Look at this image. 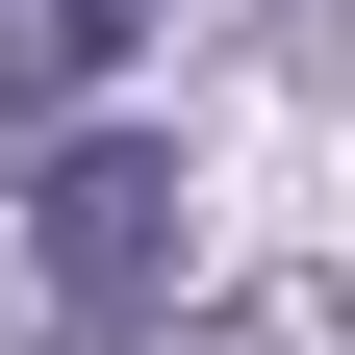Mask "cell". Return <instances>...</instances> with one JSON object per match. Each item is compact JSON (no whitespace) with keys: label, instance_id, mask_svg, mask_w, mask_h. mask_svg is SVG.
<instances>
[{"label":"cell","instance_id":"cell-1","mask_svg":"<svg viewBox=\"0 0 355 355\" xmlns=\"http://www.w3.org/2000/svg\"><path fill=\"white\" fill-rule=\"evenodd\" d=\"M26 304H51V355H127L178 304V153H51L26 178Z\"/></svg>","mask_w":355,"mask_h":355},{"label":"cell","instance_id":"cell-2","mask_svg":"<svg viewBox=\"0 0 355 355\" xmlns=\"http://www.w3.org/2000/svg\"><path fill=\"white\" fill-rule=\"evenodd\" d=\"M153 0H0V102H102Z\"/></svg>","mask_w":355,"mask_h":355}]
</instances>
